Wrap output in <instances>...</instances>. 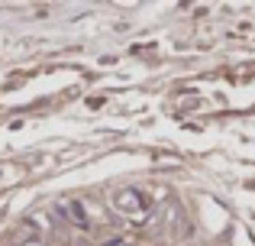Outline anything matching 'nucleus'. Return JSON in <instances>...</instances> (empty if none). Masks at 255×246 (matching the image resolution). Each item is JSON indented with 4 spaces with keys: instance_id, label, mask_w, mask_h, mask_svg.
<instances>
[{
    "instance_id": "obj_1",
    "label": "nucleus",
    "mask_w": 255,
    "mask_h": 246,
    "mask_svg": "<svg viewBox=\"0 0 255 246\" xmlns=\"http://www.w3.org/2000/svg\"><path fill=\"white\" fill-rule=\"evenodd\" d=\"M113 208H117L120 214L139 217V214H145V211H152V198L139 188H120L117 195H113Z\"/></svg>"
},
{
    "instance_id": "obj_2",
    "label": "nucleus",
    "mask_w": 255,
    "mask_h": 246,
    "mask_svg": "<svg viewBox=\"0 0 255 246\" xmlns=\"http://www.w3.org/2000/svg\"><path fill=\"white\" fill-rule=\"evenodd\" d=\"M13 240H16L13 246H42L45 243V230H42V224H39V221H32V217H29V221H23L16 227V237H13Z\"/></svg>"
},
{
    "instance_id": "obj_3",
    "label": "nucleus",
    "mask_w": 255,
    "mask_h": 246,
    "mask_svg": "<svg viewBox=\"0 0 255 246\" xmlns=\"http://www.w3.org/2000/svg\"><path fill=\"white\" fill-rule=\"evenodd\" d=\"M174 214H178V208H174L171 201L158 204V208H155V214H152V221H149V230H152V237H162L165 230H168V224L174 221Z\"/></svg>"
},
{
    "instance_id": "obj_4",
    "label": "nucleus",
    "mask_w": 255,
    "mask_h": 246,
    "mask_svg": "<svg viewBox=\"0 0 255 246\" xmlns=\"http://www.w3.org/2000/svg\"><path fill=\"white\" fill-rule=\"evenodd\" d=\"M171 230H174V237H178V240H187V237H191V221H187L184 211H178V214H174Z\"/></svg>"
},
{
    "instance_id": "obj_5",
    "label": "nucleus",
    "mask_w": 255,
    "mask_h": 246,
    "mask_svg": "<svg viewBox=\"0 0 255 246\" xmlns=\"http://www.w3.org/2000/svg\"><path fill=\"white\" fill-rule=\"evenodd\" d=\"M68 211H71V224L81 230H91V224H87V214H84V204L81 201H68Z\"/></svg>"
},
{
    "instance_id": "obj_6",
    "label": "nucleus",
    "mask_w": 255,
    "mask_h": 246,
    "mask_svg": "<svg viewBox=\"0 0 255 246\" xmlns=\"http://www.w3.org/2000/svg\"><path fill=\"white\" fill-rule=\"evenodd\" d=\"M113 246H136V243H126V240H120V243H113Z\"/></svg>"
}]
</instances>
